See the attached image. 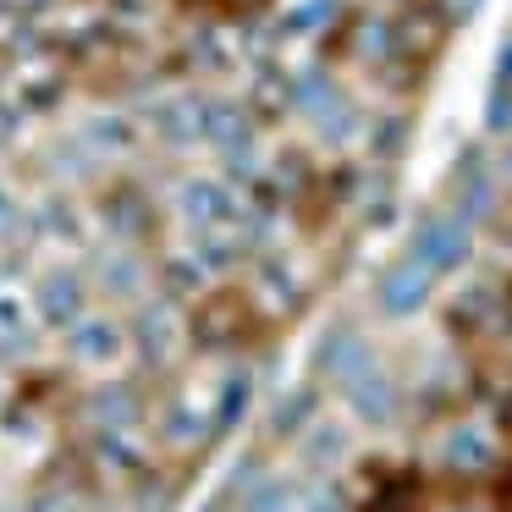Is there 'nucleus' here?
<instances>
[{"label":"nucleus","instance_id":"obj_1","mask_svg":"<svg viewBox=\"0 0 512 512\" xmlns=\"http://www.w3.org/2000/svg\"><path fill=\"white\" fill-rule=\"evenodd\" d=\"M402 259H413V265H424L435 281L457 276V270L474 259V226L463 221V215L452 210H430L413 221L408 243H402Z\"/></svg>","mask_w":512,"mask_h":512},{"label":"nucleus","instance_id":"obj_2","mask_svg":"<svg viewBox=\"0 0 512 512\" xmlns=\"http://www.w3.org/2000/svg\"><path fill=\"white\" fill-rule=\"evenodd\" d=\"M177 215L188 232H237L248 221V199L226 177H182L177 182Z\"/></svg>","mask_w":512,"mask_h":512},{"label":"nucleus","instance_id":"obj_3","mask_svg":"<svg viewBox=\"0 0 512 512\" xmlns=\"http://www.w3.org/2000/svg\"><path fill=\"white\" fill-rule=\"evenodd\" d=\"M254 314L259 309L248 292H204L199 303H188V336L199 347H210V353H226V347H237L248 336Z\"/></svg>","mask_w":512,"mask_h":512},{"label":"nucleus","instance_id":"obj_4","mask_svg":"<svg viewBox=\"0 0 512 512\" xmlns=\"http://www.w3.org/2000/svg\"><path fill=\"white\" fill-rule=\"evenodd\" d=\"M100 221H105V232L127 248L155 243V232H160V210L138 182H111V188L100 193Z\"/></svg>","mask_w":512,"mask_h":512},{"label":"nucleus","instance_id":"obj_5","mask_svg":"<svg viewBox=\"0 0 512 512\" xmlns=\"http://www.w3.org/2000/svg\"><path fill=\"white\" fill-rule=\"evenodd\" d=\"M34 314H39V325H50V331H72V325L89 314V276L72 270V265L45 270V276L34 281Z\"/></svg>","mask_w":512,"mask_h":512},{"label":"nucleus","instance_id":"obj_6","mask_svg":"<svg viewBox=\"0 0 512 512\" xmlns=\"http://www.w3.org/2000/svg\"><path fill=\"white\" fill-rule=\"evenodd\" d=\"M353 17V6L347 0H292V6H281L276 17H270V45H292V39H331L336 28Z\"/></svg>","mask_w":512,"mask_h":512},{"label":"nucleus","instance_id":"obj_7","mask_svg":"<svg viewBox=\"0 0 512 512\" xmlns=\"http://www.w3.org/2000/svg\"><path fill=\"white\" fill-rule=\"evenodd\" d=\"M336 391H342V402L353 408L358 424H375L380 430V424L397 419V380L380 369V358H369V364L358 369V375H347Z\"/></svg>","mask_w":512,"mask_h":512},{"label":"nucleus","instance_id":"obj_8","mask_svg":"<svg viewBox=\"0 0 512 512\" xmlns=\"http://www.w3.org/2000/svg\"><path fill=\"white\" fill-rule=\"evenodd\" d=\"M430 292H435V276L424 265H413V259H402V254H397V265L375 281V298H380V314H386V320H413V314H424Z\"/></svg>","mask_w":512,"mask_h":512},{"label":"nucleus","instance_id":"obj_9","mask_svg":"<svg viewBox=\"0 0 512 512\" xmlns=\"http://www.w3.org/2000/svg\"><path fill=\"white\" fill-rule=\"evenodd\" d=\"M369 358H375V353H369L364 331H358L353 320H336V325H325L320 342H314V375H320V380H336V386H342V380L358 375Z\"/></svg>","mask_w":512,"mask_h":512},{"label":"nucleus","instance_id":"obj_10","mask_svg":"<svg viewBox=\"0 0 512 512\" xmlns=\"http://www.w3.org/2000/svg\"><path fill=\"white\" fill-rule=\"evenodd\" d=\"M138 122L166 149H193L199 144V94H160L138 111Z\"/></svg>","mask_w":512,"mask_h":512},{"label":"nucleus","instance_id":"obj_11","mask_svg":"<svg viewBox=\"0 0 512 512\" xmlns=\"http://www.w3.org/2000/svg\"><path fill=\"white\" fill-rule=\"evenodd\" d=\"M496 204V177H490V160L485 149H468L457 160V177H452V215H463L468 226H479Z\"/></svg>","mask_w":512,"mask_h":512},{"label":"nucleus","instance_id":"obj_12","mask_svg":"<svg viewBox=\"0 0 512 512\" xmlns=\"http://www.w3.org/2000/svg\"><path fill=\"white\" fill-rule=\"evenodd\" d=\"M127 342H133L127 325L111 320V314H83V320L67 331V353L78 358V364H116Z\"/></svg>","mask_w":512,"mask_h":512},{"label":"nucleus","instance_id":"obj_13","mask_svg":"<svg viewBox=\"0 0 512 512\" xmlns=\"http://www.w3.org/2000/svg\"><path fill=\"white\" fill-rule=\"evenodd\" d=\"M23 226H28V237H34V243H67V248H83V243H89V226H94V221L67 199V193H56V199H45L34 215H23Z\"/></svg>","mask_w":512,"mask_h":512},{"label":"nucleus","instance_id":"obj_14","mask_svg":"<svg viewBox=\"0 0 512 512\" xmlns=\"http://www.w3.org/2000/svg\"><path fill=\"white\" fill-rule=\"evenodd\" d=\"M177 309L182 303H171V298H155V303H144V309H138V320H133V347L138 353L149 358V364H166L171 358V347H177V336H182V320H177Z\"/></svg>","mask_w":512,"mask_h":512},{"label":"nucleus","instance_id":"obj_15","mask_svg":"<svg viewBox=\"0 0 512 512\" xmlns=\"http://www.w3.org/2000/svg\"><path fill=\"white\" fill-rule=\"evenodd\" d=\"M248 402H254V369H248V364L226 369V380L215 386V397H210V435H215V441L243 424Z\"/></svg>","mask_w":512,"mask_h":512},{"label":"nucleus","instance_id":"obj_16","mask_svg":"<svg viewBox=\"0 0 512 512\" xmlns=\"http://www.w3.org/2000/svg\"><path fill=\"white\" fill-rule=\"evenodd\" d=\"M78 138L94 149V155H133V149L144 144V122L127 116V111H105V116H89Z\"/></svg>","mask_w":512,"mask_h":512},{"label":"nucleus","instance_id":"obj_17","mask_svg":"<svg viewBox=\"0 0 512 512\" xmlns=\"http://www.w3.org/2000/svg\"><path fill=\"white\" fill-rule=\"evenodd\" d=\"M155 281H160V298H171V303H199L204 292H210V270L199 265L193 254H166L155 265Z\"/></svg>","mask_w":512,"mask_h":512},{"label":"nucleus","instance_id":"obj_18","mask_svg":"<svg viewBox=\"0 0 512 512\" xmlns=\"http://www.w3.org/2000/svg\"><path fill=\"white\" fill-rule=\"evenodd\" d=\"M314 419H320V386L303 380V386H292L287 397L276 402V413H270V435H276V441H303Z\"/></svg>","mask_w":512,"mask_h":512},{"label":"nucleus","instance_id":"obj_19","mask_svg":"<svg viewBox=\"0 0 512 512\" xmlns=\"http://www.w3.org/2000/svg\"><path fill=\"white\" fill-rule=\"evenodd\" d=\"M446 468L452 474H485V468H496V441H490L485 424H457L446 435Z\"/></svg>","mask_w":512,"mask_h":512},{"label":"nucleus","instance_id":"obj_20","mask_svg":"<svg viewBox=\"0 0 512 512\" xmlns=\"http://www.w3.org/2000/svg\"><path fill=\"white\" fill-rule=\"evenodd\" d=\"M89 402H94V424H100V430H133V424L144 419V402H138V391L127 386V380L100 386Z\"/></svg>","mask_w":512,"mask_h":512},{"label":"nucleus","instance_id":"obj_21","mask_svg":"<svg viewBox=\"0 0 512 512\" xmlns=\"http://www.w3.org/2000/svg\"><path fill=\"white\" fill-rule=\"evenodd\" d=\"M364 144H369V155H375L380 166H391V160H397L402 149L413 144V127H408V111H391V116H380V122H369Z\"/></svg>","mask_w":512,"mask_h":512},{"label":"nucleus","instance_id":"obj_22","mask_svg":"<svg viewBox=\"0 0 512 512\" xmlns=\"http://www.w3.org/2000/svg\"><path fill=\"white\" fill-rule=\"evenodd\" d=\"M243 512H298V485H292L287 474H265V479H248Z\"/></svg>","mask_w":512,"mask_h":512},{"label":"nucleus","instance_id":"obj_23","mask_svg":"<svg viewBox=\"0 0 512 512\" xmlns=\"http://www.w3.org/2000/svg\"><path fill=\"white\" fill-rule=\"evenodd\" d=\"M342 452H347V430H342V424L314 419L309 435H303V463H309V468H331Z\"/></svg>","mask_w":512,"mask_h":512},{"label":"nucleus","instance_id":"obj_24","mask_svg":"<svg viewBox=\"0 0 512 512\" xmlns=\"http://www.w3.org/2000/svg\"><path fill=\"white\" fill-rule=\"evenodd\" d=\"M100 281L116 292V298H133V292H144L149 270H144V259H138V254H127V248H122V254H111L100 265Z\"/></svg>","mask_w":512,"mask_h":512},{"label":"nucleus","instance_id":"obj_25","mask_svg":"<svg viewBox=\"0 0 512 512\" xmlns=\"http://www.w3.org/2000/svg\"><path fill=\"white\" fill-rule=\"evenodd\" d=\"M479 127H485L490 138H512V89H507V83H490V89H485Z\"/></svg>","mask_w":512,"mask_h":512},{"label":"nucleus","instance_id":"obj_26","mask_svg":"<svg viewBox=\"0 0 512 512\" xmlns=\"http://www.w3.org/2000/svg\"><path fill=\"white\" fill-rule=\"evenodd\" d=\"M430 6L441 12V23L452 28V34H457L463 23H474V12H479V0H430Z\"/></svg>","mask_w":512,"mask_h":512},{"label":"nucleus","instance_id":"obj_27","mask_svg":"<svg viewBox=\"0 0 512 512\" xmlns=\"http://www.w3.org/2000/svg\"><path fill=\"white\" fill-rule=\"evenodd\" d=\"M28 512H83V507L72 501V490H45V496L28 501Z\"/></svg>","mask_w":512,"mask_h":512},{"label":"nucleus","instance_id":"obj_28","mask_svg":"<svg viewBox=\"0 0 512 512\" xmlns=\"http://www.w3.org/2000/svg\"><path fill=\"white\" fill-rule=\"evenodd\" d=\"M17 226H23V210H17L12 193L0 188V237H17Z\"/></svg>","mask_w":512,"mask_h":512},{"label":"nucleus","instance_id":"obj_29","mask_svg":"<svg viewBox=\"0 0 512 512\" xmlns=\"http://www.w3.org/2000/svg\"><path fill=\"white\" fill-rule=\"evenodd\" d=\"M490 83H507L512 89V28H507V39H501V50H496V72H490Z\"/></svg>","mask_w":512,"mask_h":512},{"label":"nucleus","instance_id":"obj_30","mask_svg":"<svg viewBox=\"0 0 512 512\" xmlns=\"http://www.w3.org/2000/svg\"><path fill=\"white\" fill-rule=\"evenodd\" d=\"M303 512H342V496H336V490H320V496H314Z\"/></svg>","mask_w":512,"mask_h":512},{"label":"nucleus","instance_id":"obj_31","mask_svg":"<svg viewBox=\"0 0 512 512\" xmlns=\"http://www.w3.org/2000/svg\"><path fill=\"white\" fill-rule=\"evenodd\" d=\"M380 6H386V12H402V6H413V0H380Z\"/></svg>","mask_w":512,"mask_h":512},{"label":"nucleus","instance_id":"obj_32","mask_svg":"<svg viewBox=\"0 0 512 512\" xmlns=\"http://www.w3.org/2000/svg\"><path fill=\"white\" fill-rule=\"evenodd\" d=\"M501 171H507V182H512V138H507V160H501Z\"/></svg>","mask_w":512,"mask_h":512}]
</instances>
